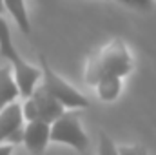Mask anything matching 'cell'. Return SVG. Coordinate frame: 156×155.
Listing matches in <instances>:
<instances>
[{
  "label": "cell",
  "mask_w": 156,
  "mask_h": 155,
  "mask_svg": "<svg viewBox=\"0 0 156 155\" xmlns=\"http://www.w3.org/2000/svg\"><path fill=\"white\" fill-rule=\"evenodd\" d=\"M133 70V59L127 46L122 40H111L107 46L102 47L100 53L93 55L85 68V82L96 86L98 80L105 75L125 77Z\"/></svg>",
  "instance_id": "obj_1"
},
{
  "label": "cell",
  "mask_w": 156,
  "mask_h": 155,
  "mask_svg": "<svg viewBox=\"0 0 156 155\" xmlns=\"http://www.w3.org/2000/svg\"><path fill=\"white\" fill-rule=\"evenodd\" d=\"M0 55L11 62V68H13V73H15V78H16V84L20 88V93H22V97L27 99L37 89V82L42 77V71L38 68L27 64L20 57V53L16 51V47L11 40L9 26L2 17H0Z\"/></svg>",
  "instance_id": "obj_2"
},
{
  "label": "cell",
  "mask_w": 156,
  "mask_h": 155,
  "mask_svg": "<svg viewBox=\"0 0 156 155\" xmlns=\"http://www.w3.org/2000/svg\"><path fill=\"white\" fill-rule=\"evenodd\" d=\"M38 59H40V66H42V78H44L42 86L45 88V91H47L49 95H53V97H55L64 108H67V110L89 108L87 97H83L78 89H75L66 78H62L58 73H55L44 55H40Z\"/></svg>",
  "instance_id": "obj_3"
},
{
  "label": "cell",
  "mask_w": 156,
  "mask_h": 155,
  "mask_svg": "<svg viewBox=\"0 0 156 155\" xmlns=\"http://www.w3.org/2000/svg\"><path fill=\"white\" fill-rule=\"evenodd\" d=\"M22 110H24V117H26L27 122H31V120H44V122H49V124H53L56 119H60L66 113L64 106L53 95H49L44 86L37 88L26 99Z\"/></svg>",
  "instance_id": "obj_4"
},
{
  "label": "cell",
  "mask_w": 156,
  "mask_h": 155,
  "mask_svg": "<svg viewBox=\"0 0 156 155\" xmlns=\"http://www.w3.org/2000/svg\"><path fill=\"white\" fill-rule=\"evenodd\" d=\"M51 141L58 144H67L78 152L87 148V135L80 124L78 112H66L60 119L51 124Z\"/></svg>",
  "instance_id": "obj_5"
},
{
  "label": "cell",
  "mask_w": 156,
  "mask_h": 155,
  "mask_svg": "<svg viewBox=\"0 0 156 155\" xmlns=\"http://www.w3.org/2000/svg\"><path fill=\"white\" fill-rule=\"evenodd\" d=\"M24 110L18 102H13L0 112V144H15L24 139Z\"/></svg>",
  "instance_id": "obj_6"
},
{
  "label": "cell",
  "mask_w": 156,
  "mask_h": 155,
  "mask_svg": "<svg viewBox=\"0 0 156 155\" xmlns=\"http://www.w3.org/2000/svg\"><path fill=\"white\" fill-rule=\"evenodd\" d=\"M51 141V124L44 120H31L24 126L22 142L31 153H42Z\"/></svg>",
  "instance_id": "obj_7"
},
{
  "label": "cell",
  "mask_w": 156,
  "mask_h": 155,
  "mask_svg": "<svg viewBox=\"0 0 156 155\" xmlns=\"http://www.w3.org/2000/svg\"><path fill=\"white\" fill-rule=\"evenodd\" d=\"M18 95H22V93L16 84L15 73H11L9 68H0V112L5 106L13 104Z\"/></svg>",
  "instance_id": "obj_8"
},
{
  "label": "cell",
  "mask_w": 156,
  "mask_h": 155,
  "mask_svg": "<svg viewBox=\"0 0 156 155\" xmlns=\"http://www.w3.org/2000/svg\"><path fill=\"white\" fill-rule=\"evenodd\" d=\"M120 91H122V77L116 75H105L96 84V93L104 102H113L120 95Z\"/></svg>",
  "instance_id": "obj_9"
},
{
  "label": "cell",
  "mask_w": 156,
  "mask_h": 155,
  "mask_svg": "<svg viewBox=\"0 0 156 155\" xmlns=\"http://www.w3.org/2000/svg\"><path fill=\"white\" fill-rule=\"evenodd\" d=\"M4 6L11 13V17L15 18V22L18 24L20 31H24L26 35H29L31 33V24H29V17H27L26 2L24 0H4Z\"/></svg>",
  "instance_id": "obj_10"
},
{
  "label": "cell",
  "mask_w": 156,
  "mask_h": 155,
  "mask_svg": "<svg viewBox=\"0 0 156 155\" xmlns=\"http://www.w3.org/2000/svg\"><path fill=\"white\" fill-rule=\"evenodd\" d=\"M98 155H120V150L115 146L111 137L105 131H100V141H98Z\"/></svg>",
  "instance_id": "obj_11"
},
{
  "label": "cell",
  "mask_w": 156,
  "mask_h": 155,
  "mask_svg": "<svg viewBox=\"0 0 156 155\" xmlns=\"http://www.w3.org/2000/svg\"><path fill=\"white\" fill-rule=\"evenodd\" d=\"M118 2L123 6L134 7V9H142V11L153 9V4H154V0H118Z\"/></svg>",
  "instance_id": "obj_12"
},
{
  "label": "cell",
  "mask_w": 156,
  "mask_h": 155,
  "mask_svg": "<svg viewBox=\"0 0 156 155\" xmlns=\"http://www.w3.org/2000/svg\"><path fill=\"white\" fill-rule=\"evenodd\" d=\"M120 155H147V150L144 146H120Z\"/></svg>",
  "instance_id": "obj_13"
},
{
  "label": "cell",
  "mask_w": 156,
  "mask_h": 155,
  "mask_svg": "<svg viewBox=\"0 0 156 155\" xmlns=\"http://www.w3.org/2000/svg\"><path fill=\"white\" fill-rule=\"evenodd\" d=\"M0 155H13V144H0Z\"/></svg>",
  "instance_id": "obj_14"
},
{
  "label": "cell",
  "mask_w": 156,
  "mask_h": 155,
  "mask_svg": "<svg viewBox=\"0 0 156 155\" xmlns=\"http://www.w3.org/2000/svg\"><path fill=\"white\" fill-rule=\"evenodd\" d=\"M5 9V6H4V0H0V15H2V11Z\"/></svg>",
  "instance_id": "obj_15"
}]
</instances>
